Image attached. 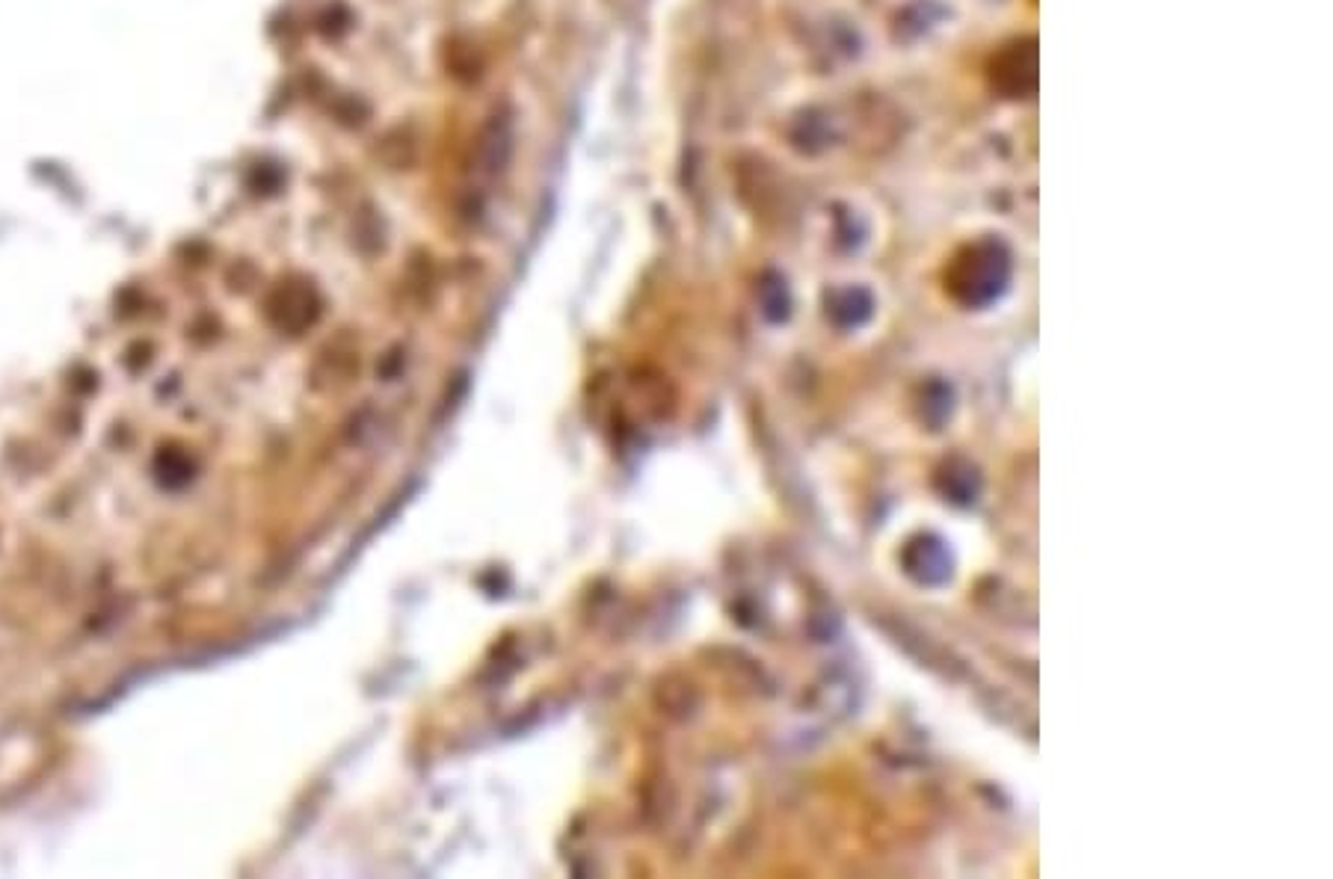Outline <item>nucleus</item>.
<instances>
[{
  "label": "nucleus",
  "mask_w": 1333,
  "mask_h": 879,
  "mask_svg": "<svg viewBox=\"0 0 1333 879\" xmlns=\"http://www.w3.org/2000/svg\"><path fill=\"white\" fill-rule=\"evenodd\" d=\"M513 140H516V133H513V115L504 113V110H495L484 122L481 133H477L472 166H475L481 175H502L513 158Z\"/></svg>",
  "instance_id": "f257e3e1"
},
{
  "label": "nucleus",
  "mask_w": 1333,
  "mask_h": 879,
  "mask_svg": "<svg viewBox=\"0 0 1333 879\" xmlns=\"http://www.w3.org/2000/svg\"><path fill=\"white\" fill-rule=\"evenodd\" d=\"M415 154H418V142L412 140L410 131H403V128L392 131L383 140V160L392 169L410 166L412 160H415Z\"/></svg>",
  "instance_id": "f03ea898"
}]
</instances>
